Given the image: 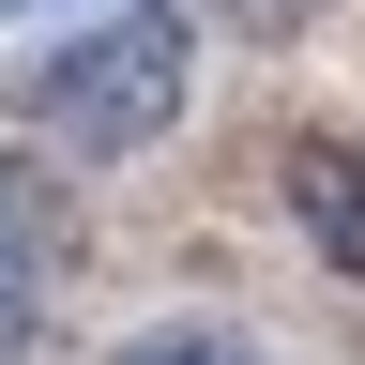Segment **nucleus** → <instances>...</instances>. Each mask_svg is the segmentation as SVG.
Listing matches in <instances>:
<instances>
[{
  "label": "nucleus",
  "mask_w": 365,
  "mask_h": 365,
  "mask_svg": "<svg viewBox=\"0 0 365 365\" xmlns=\"http://www.w3.org/2000/svg\"><path fill=\"white\" fill-rule=\"evenodd\" d=\"M274 182H289L304 244L335 259V274H365V153H350V137H289V168H274Z\"/></svg>",
  "instance_id": "f03ea898"
},
{
  "label": "nucleus",
  "mask_w": 365,
  "mask_h": 365,
  "mask_svg": "<svg viewBox=\"0 0 365 365\" xmlns=\"http://www.w3.org/2000/svg\"><path fill=\"white\" fill-rule=\"evenodd\" d=\"M213 16H228V31H259V46H274V31H304V16H319V0H213Z\"/></svg>",
  "instance_id": "39448f33"
},
{
  "label": "nucleus",
  "mask_w": 365,
  "mask_h": 365,
  "mask_svg": "<svg viewBox=\"0 0 365 365\" xmlns=\"http://www.w3.org/2000/svg\"><path fill=\"white\" fill-rule=\"evenodd\" d=\"M122 365H259V350H244V335H137Z\"/></svg>",
  "instance_id": "20e7f679"
},
{
  "label": "nucleus",
  "mask_w": 365,
  "mask_h": 365,
  "mask_svg": "<svg viewBox=\"0 0 365 365\" xmlns=\"http://www.w3.org/2000/svg\"><path fill=\"white\" fill-rule=\"evenodd\" d=\"M46 244H61V228H46V182H16V168H0V365L31 350V304H46Z\"/></svg>",
  "instance_id": "7ed1b4c3"
},
{
  "label": "nucleus",
  "mask_w": 365,
  "mask_h": 365,
  "mask_svg": "<svg viewBox=\"0 0 365 365\" xmlns=\"http://www.w3.org/2000/svg\"><path fill=\"white\" fill-rule=\"evenodd\" d=\"M182 16H91L61 31V61H31L16 76V107L61 137V153H137V137H168L182 122Z\"/></svg>",
  "instance_id": "f257e3e1"
}]
</instances>
